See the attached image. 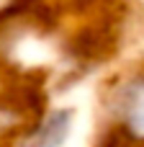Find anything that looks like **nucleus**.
Segmentation results:
<instances>
[{
  "mask_svg": "<svg viewBox=\"0 0 144 147\" xmlns=\"http://www.w3.org/2000/svg\"><path fill=\"white\" fill-rule=\"evenodd\" d=\"M111 116L129 145H144V72L116 85L111 93Z\"/></svg>",
  "mask_w": 144,
  "mask_h": 147,
  "instance_id": "obj_1",
  "label": "nucleus"
},
{
  "mask_svg": "<svg viewBox=\"0 0 144 147\" xmlns=\"http://www.w3.org/2000/svg\"><path fill=\"white\" fill-rule=\"evenodd\" d=\"M77 111L72 106H57L39 116L36 124H31L21 140V147H67L75 132Z\"/></svg>",
  "mask_w": 144,
  "mask_h": 147,
  "instance_id": "obj_2",
  "label": "nucleus"
}]
</instances>
